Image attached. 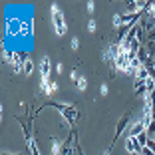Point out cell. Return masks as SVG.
I'll return each mask as SVG.
<instances>
[{
	"label": "cell",
	"instance_id": "obj_5",
	"mask_svg": "<svg viewBox=\"0 0 155 155\" xmlns=\"http://www.w3.org/2000/svg\"><path fill=\"white\" fill-rule=\"evenodd\" d=\"M129 125V114H125V115H121L119 117V123H117V127H115V137H119L123 133V129Z\"/></svg>",
	"mask_w": 155,
	"mask_h": 155
},
{
	"label": "cell",
	"instance_id": "obj_4",
	"mask_svg": "<svg viewBox=\"0 0 155 155\" xmlns=\"http://www.w3.org/2000/svg\"><path fill=\"white\" fill-rule=\"evenodd\" d=\"M62 149H64V141L52 137L50 139V155H62Z\"/></svg>",
	"mask_w": 155,
	"mask_h": 155
},
{
	"label": "cell",
	"instance_id": "obj_10",
	"mask_svg": "<svg viewBox=\"0 0 155 155\" xmlns=\"http://www.w3.org/2000/svg\"><path fill=\"white\" fill-rule=\"evenodd\" d=\"M76 87H78V91H86V90H87V80L82 76V78L76 82Z\"/></svg>",
	"mask_w": 155,
	"mask_h": 155
},
{
	"label": "cell",
	"instance_id": "obj_14",
	"mask_svg": "<svg viewBox=\"0 0 155 155\" xmlns=\"http://www.w3.org/2000/svg\"><path fill=\"white\" fill-rule=\"evenodd\" d=\"M86 10H87V12H94V10H96V2H94V0H90V2H87V4H86Z\"/></svg>",
	"mask_w": 155,
	"mask_h": 155
},
{
	"label": "cell",
	"instance_id": "obj_6",
	"mask_svg": "<svg viewBox=\"0 0 155 155\" xmlns=\"http://www.w3.org/2000/svg\"><path fill=\"white\" fill-rule=\"evenodd\" d=\"M62 115H64L70 123H74V121H76V117H78V111L74 110V105H66V110L62 111Z\"/></svg>",
	"mask_w": 155,
	"mask_h": 155
},
{
	"label": "cell",
	"instance_id": "obj_12",
	"mask_svg": "<svg viewBox=\"0 0 155 155\" xmlns=\"http://www.w3.org/2000/svg\"><path fill=\"white\" fill-rule=\"evenodd\" d=\"M58 82H54V80H52L50 82V87H48V91H46V96H52V94H56V91H58Z\"/></svg>",
	"mask_w": 155,
	"mask_h": 155
},
{
	"label": "cell",
	"instance_id": "obj_13",
	"mask_svg": "<svg viewBox=\"0 0 155 155\" xmlns=\"http://www.w3.org/2000/svg\"><path fill=\"white\" fill-rule=\"evenodd\" d=\"M114 28H121L123 26V20H121V14H114Z\"/></svg>",
	"mask_w": 155,
	"mask_h": 155
},
{
	"label": "cell",
	"instance_id": "obj_8",
	"mask_svg": "<svg viewBox=\"0 0 155 155\" xmlns=\"http://www.w3.org/2000/svg\"><path fill=\"white\" fill-rule=\"evenodd\" d=\"M22 74L26 78H30L34 74V60L32 58H26V62H24V68H22Z\"/></svg>",
	"mask_w": 155,
	"mask_h": 155
},
{
	"label": "cell",
	"instance_id": "obj_7",
	"mask_svg": "<svg viewBox=\"0 0 155 155\" xmlns=\"http://www.w3.org/2000/svg\"><path fill=\"white\" fill-rule=\"evenodd\" d=\"M149 76H151V72L145 68V66H141V68H139V70L135 72V82H145V80H147Z\"/></svg>",
	"mask_w": 155,
	"mask_h": 155
},
{
	"label": "cell",
	"instance_id": "obj_11",
	"mask_svg": "<svg viewBox=\"0 0 155 155\" xmlns=\"http://www.w3.org/2000/svg\"><path fill=\"white\" fill-rule=\"evenodd\" d=\"M96 30H97V22H96L94 18H90V20H87V32H90V34H94Z\"/></svg>",
	"mask_w": 155,
	"mask_h": 155
},
{
	"label": "cell",
	"instance_id": "obj_15",
	"mask_svg": "<svg viewBox=\"0 0 155 155\" xmlns=\"http://www.w3.org/2000/svg\"><path fill=\"white\" fill-rule=\"evenodd\" d=\"M70 46H72V50L76 52L78 48H80V40H78V38H72V42H70Z\"/></svg>",
	"mask_w": 155,
	"mask_h": 155
},
{
	"label": "cell",
	"instance_id": "obj_18",
	"mask_svg": "<svg viewBox=\"0 0 155 155\" xmlns=\"http://www.w3.org/2000/svg\"><path fill=\"white\" fill-rule=\"evenodd\" d=\"M141 155H155V151H151L149 147H143V149H141Z\"/></svg>",
	"mask_w": 155,
	"mask_h": 155
},
{
	"label": "cell",
	"instance_id": "obj_16",
	"mask_svg": "<svg viewBox=\"0 0 155 155\" xmlns=\"http://www.w3.org/2000/svg\"><path fill=\"white\" fill-rule=\"evenodd\" d=\"M107 91H110L107 84H101V86H100V94H101V96H107Z\"/></svg>",
	"mask_w": 155,
	"mask_h": 155
},
{
	"label": "cell",
	"instance_id": "obj_17",
	"mask_svg": "<svg viewBox=\"0 0 155 155\" xmlns=\"http://www.w3.org/2000/svg\"><path fill=\"white\" fill-rule=\"evenodd\" d=\"M70 80H72V82H78V80H80V76H78V70H72V72H70Z\"/></svg>",
	"mask_w": 155,
	"mask_h": 155
},
{
	"label": "cell",
	"instance_id": "obj_19",
	"mask_svg": "<svg viewBox=\"0 0 155 155\" xmlns=\"http://www.w3.org/2000/svg\"><path fill=\"white\" fill-rule=\"evenodd\" d=\"M64 72V64H56V74H62Z\"/></svg>",
	"mask_w": 155,
	"mask_h": 155
},
{
	"label": "cell",
	"instance_id": "obj_3",
	"mask_svg": "<svg viewBox=\"0 0 155 155\" xmlns=\"http://www.w3.org/2000/svg\"><path fill=\"white\" fill-rule=\"evenodd\" d=\"M125 151H127L129 155H141V145L137 143L135 137L127 135V139H125Z\"/></svg>",
	"mask_w": 155,
	"mask_h": 155
},
{
	"label": "cell",
	"instance_id": "obj_21",
	"mask_svg": "<svg viewBox=\"0 0 155 155\" xmlns=\"http://www.w3.org/2000/svg\"><path fill=\"white\" fill-rule=\"evenodd\" d=\"M14 155H20V153H14Z\"/></svg>",
	"mask_w": 155,
	"mask_h": 155
},
{
	"label": "cell",
	"instance_id": "obj_9",
	"mask_svg": "<svg viewBox=\"0 0 155 155\" xmlns=\"http://www.w3.org/2000/svg\"><path fill=\"white\" fill-rule=\"evenodd\" d=\"M143 84H145V90H147V91H151V94L155 91V78H153V76H149Z\"/></svg>",
	"mask_w": 155,
	"mask_h": 155
},
{
	"label": "cell",
	"instance_id": "obj_2",
	"mask_svg": "<svg viewBox=\"0 0 155 155\" xmlns=\"http://www.w3.org/2000/svg\"><path fill=\"white\" fill-rule=\"evenodd\" d=\"M145 129H147L145 121H143V119H137V121H133L127 127V133H129V137H137V135H141Z\"/></svg>",
	"mask_w": 155,
	"mask_h": 155
},
{
	"label": "cell",
	"instance_id": "obj_1",
	"mask_svg": "<svg viewBox=\"0 0 155 155\" xmlns=\"http://www.w3.org/2000/svg\"><path fill=\"white\" fill-rule=\"evenodd\" d=\"M50 12H52V26H54V34L62 38L66 34V30H68V24H66L64 12L60 10V6L56 4V2L50 6Z\"/></svg>",
	"mask_w": 155,
	"mask_h": 155
},
{
	"label": "cell",
	"instance_id": "obj_20",
	"mask_svg": "<svg viewBox=\"0 0 155 155\" xmlns=\"http://www.w3.org/2000/svg\"><path fill=\"white\" fill-rule=\"evenodd\" d=\"M153 107H155V96H153Z\"/></svg>",
	"mask_w": 155,
	"mask_h": 155
}]
</instances>
